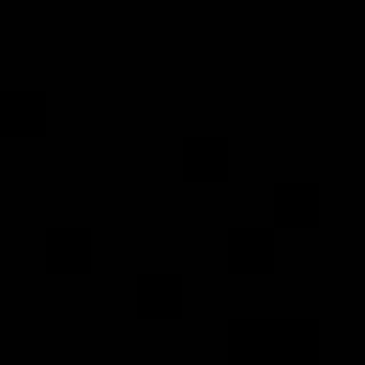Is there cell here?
Here are the masks:
<instances>
[{
  "label": "cell",
  "instance_id": "6da1fadb",
  "mask_svg": "<svg viewBox=\"0 0 365 365\" xmlns=\"http://www.w3.org/2000/svg\"><path fill=\"white\" fill-rule=\"evenodd\" d=\"M228 348L245 359H308L319 348L314 319H240L228 325Z\"/></svg>",
  "mask_w": 365,
  "mask_h": 365
},
{
  "label": "cell",
  "instance_id": "7a4b0ae2",
  "mask_svg": "<svg viewBox=\"0 0 365 365\" xmlns=\"http://www.w3.org/2000/svg\"><path fill=\"white\" fill-rule=\"evenodd\" d=\"M222 251H228V262H240V268L274 262V222H234V228L222 234Z\"/></svg>",
  "mask_w": 365,
  "mask_h": 365
},
{
  "label": "cell",
  "instance_id": "3957f363",
  "mask_svg": "<svg viewBox=\"0 0 365 365\" xmlns=\"http://www.w3.org/2000/svg\"><path fill=\"white\" fill-rule=\"evenodd\" d=\"M46 262L63 268V274L86 268V262H91V228H80V222H57V228H46Z\"/></svg>",
  "mask_w": 365,
  "mask_h": 365
},
{
  "label": "cell",
  "instance_id": "277c9868",
  "mask_svg": "<svg viewBox=\"0 0 365 365\" xmlns=\"http://www.w3.org/2000/svg\"><path fill=\"white\" fill-rule=\"evenodd\" d=\"M131 297H137L143 314H177V308H182V274H171V268H148V274H137Z\"/></svg>",
  "mask_w": 365,
  "mask_h": 365
},
{
  "label": "cell",
  "instance_id": "5b68a950",
  "mask_svg": "<svg viewBox=\"0 0 365 365\" xmlns=\"http://www.w3.org/2000/svg\"><path fill=\"white\" fill-rule=\"evenodd\" d=\"M182 171H188V177H200V182L222 177V171H228V137H211V131L182 137Z\"/></svg>",
  "mask_w": 365,
  "mask_h": 365
},
{
  "label": "cell",
  "instance_id": "8992f818",
  "mask_svg": "<svg viewBox=\"0 0 365 365\" xmlns=\"http://www.w3.org/2000/svg\"><path fill=\"white\" fill-rule=\"evenodd\" d=\"M308 217H319V182H302V177H291V182H274V222H308Z\"/></svg>",
  "mask_w": 365,
  "mask_h": 365
},
{
  "label": "cell",
  "instance_id": "52a82bcc",
  "mask_svg": "<svg viewBox=\"0 0 365 365\" xmlns=\"http://www.w3.org/2000/svg\"><path fill=\"white\" fill-rule=\"evenodd\" d=\"M6 120H11L23 137H29L34 125H46V91H29V86L11 91V97H6Z\"/></svg>",
  "mask_w": 365,
  "mask_h": 365
},
{
  "label": "cell",
  "instance_id": "ba28073f",
  "mask_svg": "<svg viewBox=\"0 0 365 365\" xmlns=\"http://www.w3.org/2000/svg\"><path fill=\"white\" fill-rule=\"evenodd\" d=\"M194 365H211V359H194Z\"/></svg>",
  "mask_w": 365,
  "mask_h": 365
}]
</instances>
